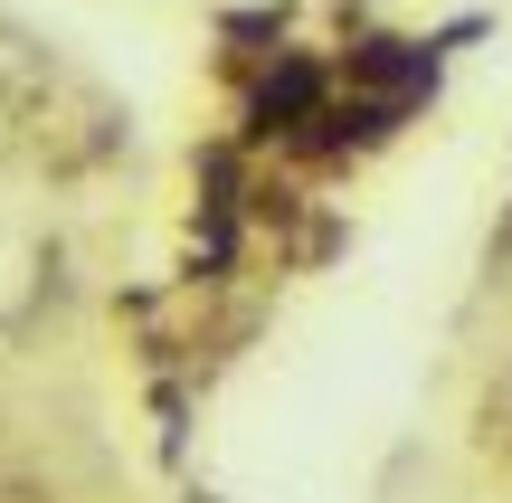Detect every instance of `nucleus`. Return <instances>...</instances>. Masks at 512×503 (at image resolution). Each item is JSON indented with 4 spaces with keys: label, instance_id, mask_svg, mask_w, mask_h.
<instances>
[{
    "label": "nucleus",
    "instance_id": "f257e3e1",
    "mask_svg": "<svg viewBox=\"0 0 512 503\" xmlns=\"http://www.w3.org/2000/svg\"><path fill=\"white\" fill-rule=\"evenodd\" d=\"M0 503H57V485H38V475L10 456V437H0Z\"/></svg>",
    "mask_w": 512,
    "mask_h": 503
},
{
    "label": "nucleus",
    "instance_id": "f03ea898",
    "mask_svg": "<svg viewBox=\"0 0 512 503\" xmlns=\"http://www.w3.org/2000/svg\"><path fill=\"white\" fill-rule=\"evenodd\" d=\"M484 437H494V447H512V371L494 380V399H484Z\"/></svg>",
    "mask_w": 512,
    "mask_h": 503
},
{
    "label": "nucleus",
    "instance_id": "7ed1b4c3",
    "mask_svg": "<svg viewBox=\"0 0 512 503\" xmlns=\"http://www.w3.org/2000/svg\"><path fill=\"white\" fill-rule=\"evenodd\" d=\"M10 152H19V95L0 86V162H10Z\"/></svg>",
    "mask_w": 512,
    "mask_h": 503
}]
</instances>
